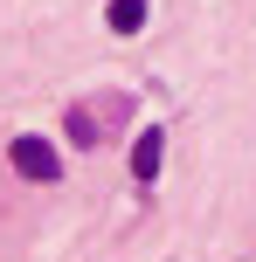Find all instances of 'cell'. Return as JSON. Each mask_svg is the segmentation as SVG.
<instances>
[{
	"instance_id": "cell-2",
	"label": "cell",
	"mask_w": 256,
	"mask_h": 262,
	"mask_svg": "<svg viewBox=\"0 0 256 262\" xmlns=\"http://www.w3.org/2000/svg\"><path fill=\"white\" fill-rule=\"evenodd\" d=\"M160 159H166V131L146 124V131L132 138V180H160Z\"/></svg>"
},
{
	"instance_id": "cell-4",
	"label": "cell",
	"mask_w": 256,
	"mask_h": 262,
	"mask_svg": "<svg viewBox=\"0 0 256 262\" xmlns=\"http://www.w3.org/2000/svg\"><path fill=\"white\" fill-rule=\"evenodd\" d=\"M69 138H76V145H97V124L83 118V111H69Z\"/></svg>"
},
{
	"instance_id": "cell-3",
	"label": "cell",
	"mask_w": 256,
	"mask_h": 262,
	"mask_svg": "<svg viewBox=\"0 0 256 262\" xmlns=\"http://www.w3.org/2000/svg\"><path fill=\"white\" fill-rule=\"evenodd\" d=\"M118 35H139V21H146V0H111V14H104Z\"/></svg>"
},
{
	"instance_id": "cell-1",
	"label": "cell",
	"mask_w": 256,
	"mask_h": 262,
	"mask_svg": "<svg viewBox=\"0 0 256 262\" xmlns=\"http://www.w3.org/2000/svg\"><path fill=\"white\" fill-rule=\"evenodd\" d=\"M7 159H14V172H21V180H55V172H63V159H55V145L49 138H35V131H21V138L7 145Z\"/></svg>"
}]
</instances>
